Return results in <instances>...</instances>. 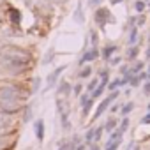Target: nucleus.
Instances as JSON below:
<instances>
[{
	"instance_id": "13",
	"label": "nucleus",
	"mask_w": 150,
	"mask_h": 150,
	"mask_svg": "<svg viewBox=\"0 0 150 150\" xmlns=\"http://www.w3.org/2000/svg\"><path fill=\"white\" fill-rule=\"evenodd\" d=\"M122 85H125V81L124 80H113V81H110L108 83V88L111 90V92H115L118 87H122Z\"/></svg>"
},
{
	"instance_id": "38",
	"label": "nucleus",
	"mask_w": 150,
	"mask_h": 150,
	"mask_svg": "<svg viewBox=\"0 0 150 150\" xmlns=\"http://www.w3.org/2000/svg\"><path fill=\"white\" fill-rule=\"evenodd\" d=\"M146 58H150V46H148V50H146Z\"/></svg>"
},
{
	"instance_id": "28",
	"label": "nucleus",
	"mask_w": 150,
	"mask_h": 150,
	"mask_svg": "<svg viewBox=\"0 0 150 150\" xmlns=\"http://www.w3.org/2000/svg\"><path fill=\"white\" fill-rule=\"evenodd\" d=\"M81 90H83V85H81V83L74 85V96H80V94H81Z\"/></svg>"
},
{
	"instance_id": "23",
	"label": "nucleus",
	"mask_w": 150,
	"mask_h": 150,
	"mask_svg": "<svg viewBox=\"0 0 150 150\" xmlns=\"http://www.w3.org/2000/svg\"><path fill=\"white\" fill-rule=\"evenodd\" d=\"M134 9H136V11H138V13H143V11H145V9H146V4H145V2H143V0H138V2H136V4H134Z\"/></svg>"
},
{
	"instance_id": "20",
	"label": "nucleus",
	"mask_w": 150,
	"mask_h": 150,
	"mask_svg": "<svg viewBox=\"0 0 150 150\" xmlns=\"http://www.w3.org/2000/svg\"><path fill=\"white\" fill-rule=\"evenodd\" d=\"M57 92H58V94H69V92H71V88H69V83H67V81H62Z\"/></svg>"
},
{
	"instance_id": "34",
	"label": "nucleus",
	"mask_w": 150,
	"mask_h": 150,
	"mask_svg": "<svg viewBox=\"0 0 150 150\" xmlns=\"http://www.w3.org/2000/svg\"><path fill=\"white\" fill-rule=\"evenodd\" d=\"M103 0H90V6H97V4H101Z\"/></svg>"
},
{
	"instance_id": "10",
	"label": "nucleus",
	"mask_w": 150,
	"mask_h": 150,
	"mask_svg": "<svg viewBox=\"0 0 150 150\" xmlns=\"http://www.w3.org/2000/svg\"><path fill=\"white\" fill-rule=\"evenodd\" d=\"M34 131H35V138H37L39 141H42V139H44V122H42V120H35Z\"/></svg>"
},
{
	"instance_id": "25",
	"label": "nucleus",
	"mask_w": 150,
	"mask_h": 150,
	"mask_svg": "<svg viewBox=\"0 0 150 150\" xmlns=\"http://www.w3.org/2000/svg\"><path fill=\"white\" fill-rule=\"evenodd\" d=\"M85 141H87V143H94V129H88V131H87Z\"/></svg>"
},
{
	"instance_id": "9",
	"label": "nucleus",
	"mask_w": 150,
	"mask_h": 150,
	"mask_svg": "<svg viewBox=\"0 0 150 150\" xmlns=\"http://www.w3.org/2000/svg\"><path fill=\"white\" fill-rule=\"evenodd\" d=\"M92 104H94V103H92V97H90V96H87V94H85V96H81V117H83V118L88 115V111H90Z\"/></svg>"
},
{
	"instance_id": "43",
	"label": "nucleus",
	"mask_w": 150,
	"mask_h": 150,
	"mask_svg": "<svg viewBox=\"0 0 150 150\" xmlns=\"http://www.w3.org/2000/svg\"><path fill=\"white\" fill-rule=\"evenodd\" d=\"M2 2H4V0H0V4H2Z\"/></svg>"
},
{
	"instance_id": "36",
	"label": "nucleus",
	"mask_w": 150,
	"mask_h": 150,
	"mask_svg": "<svg viewBox=\"0 0 150 150\" xmlns=\"http://www.w3.org/2000/svg\"><path fill=\"white\" fill-rule=\"evenodd\" d=\"M51 2H53V4H64L65 0H51Z\"/></svg>"
},
{
	"instance_id": "42",
	"label": "nucleus",
	"mask_w": 150,
	"mask_h": 150,
	"mask_svg": "<svg viewBox=\"0 0 150 150\" xmlns=\"http://www.w3.org/2000/svg\"><path fill=\"white\" fill-rule=\"evenodd\" d=\"M146 6H148V9H150V2H148V4H146Z\"/></svg>"
},
{
	"instance_id": "24",
	"label": "nucleus",
	"mask_w": 150,
	"mask_h": 150,
	"mask_svg": "<svg viewBox=\"0 0 150 150\" xmlns=\"http://www.w3.org/2000/svg\"><path fill=\"white\" fill-rule=\"evenodd\" d=\"M127 127H129V118H127V117H125V118H124V120H122V122H120V127H118V131H120V132H122V134H124V132H125V131H127Z\"/></svg>"
},
{
	"instance_id": "4",
	"label": "nucleus",
	"mask_w": 150,
	"mask_h": 150,
	"mask_svg": "<svg viewBox=\"0 0 150 150\" xmlns=\"http://www.w3.org/2000/svg\"><path fill=\"white\" fill-rule=\"evenodd\" d=\"M117 97H118V92L115 90V92H111V96H110V97L103 99V101H101V104L97 106L96 113H94V118H99V117H101V115H103V113H104V111L108 110V106L111 104V101H113V99H117Z\"/></svg>"
},
{
	"instance_id": "41",
	"label": "nucleus",
	"mask_w": 150,
	"mask_h": 150,
	"mask_svg": "<svg viewBox=\"0 0 150 150\" xmlns=\"http://www.w3.org/2000/svg\"><path fill=\"white\" fill-rule=\"evenodd\" d=\"M146 74H148V80H150V67H148V71H146Z\"/></svg>"
},
{
	"instance_id": "37",
	"label": "nucleus",
	"mask_w": 150,
	"mask_h": 150,
	"mask_svg": "<svg viewBox=\"0 0 150 150\" xmlns=\"http://www.w3.org/2000/svg\"><path fill=\"white\" fill-rule=\"evenodd\" d=\"M76 150H85V146H83V145H80V146H76Z\"/></svg>"
},
{
	"instance_id": "21",
	"label": "nucleus",
	"mask_w": 150,
	"mask_h": 150,
	"mask_svg": "<svg viewBox=\"0 0 150 150\" xmlns=\"http://www.w3.org/2000/svg\"><path fill=\"white\" fill-rule=\"evenodd\" d=\"M120 110H122V115H129V113L134 110V104H132V103H127V104H124Z\"/></svg>"
},
{
	"instance_id": "32",
	"label": "nucleus",
	"mask_w": 150,
	"mask_h": 150,
	"mask_svg": "<svg viewBox=\"0 0 150 150\" xmlns=\"http://www.w3.org/2000/svg\"><path fill=\"white\" fill-rule=\"evenodd\" d=\"M51 55H53V50L48 51V55H46V58H44V64H50V62H51Z\"/></svg>"
},
{
	"instance_id": "2",
	"label": "nucleus",
	"mask_w": 150,
	"mask_h": 150,
	"mask_svg": "<svg viewBox=\"0 0 150 150\" xmlns=\"http://www.w3.org/2000/svg\"><path fill=\"white\" fill-rule=\"evenodd\" d=\"M21 97H23V92L20 87L7 85L0 88V101H21Z\"/></svg>"
},
{
	"instance_id": "14",
	"label": "nucleus",
	"mask_w": 150,
	"mask_h": 150,
	"mask_svg": "<svg viewBox=\"0 0 150 150\" xmlns=\"http://www.w3.org/2000/svg\"><path fill=\"white\" fill-rule=\"evenodd\" d=\"M117 124H118V122H117V118H113V117H111V118H110V120L106 122V125H104V129H106L108 132H113V131L117 129Z\"/></svg>"
},
{
	"instance_id": "18",
	"label": "nucleus",
	"mask_w": 150,
	"mask_h": 150,
	"mask_svg": "<svg viewBox=\"0 0 150 150\" xmlns=\"http://www.w3.org/2000/svg\"><path fill=\"white\" fill-rule=\"evenodd\" d=\"M90 74H92V67H88V65H85L81 71H80V74H78V76L83 80V78H88L90 76Z\"/></svg>"
},
{
	"instance_id": "3",
	"label": "nucleus",
	"mask_w": 150,
	"mask_h": 150,
	"mask_svg": "<svg viewBox=\"0 0 150 150\" xmlns=\"http://www.w3.org/2000/svg\"><path fill=\"white\" fill-rule=\"evenodd\" d=\"M21 110V101H0V111L13 115Z\"/></svg>"
},
{
	"instance_id": "22",
	"label": "nucleus",
	"mask_w": 150,
	"mask_h": 150,
	"mask_svg": "<svg viewBox=\"0 0 150 150\" xmlns=\"http://www.w3.org/2000/svg\"><path fill=\"white\" fill-rule=\"evenodd\" d=\"M103 131H104V127H94V141H99L101 139Z\"/></svg>"
},
{
	"instance_id": "11",
	"label": "nucleus",
	"mask_w": 150,
	"mask_h": 150,
	"mask_svg": "<svg viewBox=\"0 0 150 150\" xmlns=\"http://www.w3.org/2000/svg\"><path fill=\"white\" fill-rule=\"evenodd\" d=\"M115 51H117V46H115V44H110V46H106V48L103 50V57H104L106 60H110Z\"/></svg>"
},
{
	"instance_id": "6",
	"label": "nucleus",
	"mask_w": 150,
	"mask_h": 150,
	"mask_svg": "<svg viewBox=\"0 0 150 150\" xmlns=\"http://www.w3.org/2000/svg\"><path fill=\"white\" fill-rule=\"evenodd\" d=\"M65 71V65H60V67H57L50 76H48V80H46V90H50V88H53L55 87V83H57V80L60 78V74Z\"/></svg>"
},
{
	"instance_id": "35",
	"label": "nucleus",
	"mask_w": 150,
	"mask_h": 150,
	"mask_svg": "<svg viewBox=\"0 0 150 150\" xmlns=\"http://www.w3.org/2000/svg\"><path fill=\"white\" fill-rule=\"evenodd\" d=\"M129 150H139V146H138V145H134V143H131V146H129Z\"/></svg>"
},
{
	"instance_id": "33",
	"label": "nucleus",
	"mask_w": 150,
	"mask_h": 150,
	"mask_svg": "<svg viewBox=\"0 0 150 150\" xmlns=\"http://www.w3.org/2000/svg\"><path fill=\"white\" fill-rule=\"evenodd\" d=\"M136 23H138V25H143V23H145V16H143V14H141V16H138Z\"/></svg>"
},
{
	"instance_id": "27",
	"label": "nucleus",
	"mask_w": 150,
	"mask_h": 150,
	"mask_svg": "<svg viewBox=\"0 0 150 150\" xmlns=\"http://www.w3.org/2000/svg\"><path fill=\"white\" fill-rule=\"evenodd\" d=\"M90 41H92V48L97 46V34L96 32H90Z\"/></svg>"
},
{
	"instance_id": "17",
	"label": "nucleus",
	"mask_w": 150,
	"mask_h": 150,
	"mask_svg": "<svg viewBox=\"0 0 150 150\" xmlns=\"http://www.w3.org/2000/svg\"><path fill=\"white\" fill-rule=\"evenodd\" d=\"M138 46H131L129 50H127V60H134L136 57H138Z\"/></svg>"
},
{
	"instance_id": "19",
	"label": "nucleus",
	"mask_w": 150,
	"mask_h": 150,
	"mask_svg": "<svg viewBox=\"0 0 150 150\" xmlns=\"http://www.w3.org/2000/svg\"><path fill=\"white\" fill-rule=\"evenodd\" d=\"M136 39H138V28L134 27V28H131V32H129V44H134Z\"/></svg>"
},
{
	"instance_id": "7",
	"label": "nucleus",
	"mask_w": 150,
	"mask_h": 150,
	"mask_svg": "<svg viewBox=\"0 0 150 150\" xmlns=\"http://www.w3.org/2000/svg\"><path fill=\"white\" fill-rule=\"evenodd\" d=\"M99 57V50L97 48H88V50H85V53L81 55V58H80V64L83 65V64H87V62H92V60H96Z\"/></svg>"
},
{
	"instance_id": "31",
	"label": "nucleus",
	"mask_w": 150,
	"mask_h": 150,
	"mask_svg": "<svg viewBox=\"0 0 150 150\" xmlns=\"http://www.w3.org/2000/svg\"><path fill=\"white\" fill-rule=\"evenodd\" d=\"M143 92H145L146 96H150V81H146V83L143 85Z\"/></svg>"
},
{
	"instance_id": "12",
	"label": "nucleus",
	"mask_w": 150,
	"mask_h": 150,
	"mask_svg": "<svg viewBox=\"0 0 150 150\" xmlns=\"http://www.w3.org/2000/svg\"><path fill=\"white\" fill-rule=\"evenodd\" d=\"M120 143H122V138H118V139H108V143H106V150H117Z\"/></svg>"
},
{
	"instance_id": "5",
	"label": "nucleus",
	"mask_w": 150,
	"mask_h": 150,
	"mask_svg": "<svg viewBox=\"0 0 150 150\" xmlns=\"http://www.w3.org/2000/svg\"><path fill=\"white\" fill-rule=\"evenodd\" d=\"M111 21V14H110V11L108 9H104V7H99V11H96V23L103 28L106 23H110Z\"/></svg>"
},
{
	"instance_id": "26",
	"label": "nucleus",
	"mask_w": 150,
	"mask_h": 150,
	"mask_svg": "<svg viewBox=\"0 0 150 150\" xmlns=\"http://www.w3.org/2000/svg\"><path fill=\"white\" fill-rule=\"evenodd\" d=\"M97 85H99V80H92V81L88 83V87H87V90H88V92H94Z\"/></svg>"
},
{
	"instance_id": "8",
	"label": "nucleus",
	"mask_w": 150,
	"mask_h": 150,
	"mask_svg": "<svg viewBox=\"0 0 150 150\" xmlns=\"http://www.w3.org/2000/svg\"><path fill=\"white\" fill-rule=\"evenodd\" d=\"M57 110H58V113H60L62 125L67 129V127H69V120H67V110H65V104H64V101H62V99H58V101H57Z\"/></svg>"
},
{
	"instance_id": "39",
	"label": "nucleus",
	"mask_w": 150,
	"mask_h": 150,
	"mask_svg": "<svg viewBox=\"0 0 150 150\" xmlns=\"http://www.w3.org/2000/svg\"><path fill=\"white\" fill-rule=\"evenodd\" d=\"M90 150H99V146H97V145H94V146H92Z\"/></svg>"
},
{
	"instance_id": "16",
	"label": "nucleus",
	"mask_w": 150,
	"mask_h": 150,
	"mask_svg": "<svg viewBox=\"0 0 150 150\" xmlns=\"http://www.w3.org/2000/svg\"><path fill=\"white\" fill-rule=\"evenodd\" d=\"M58 150H76V145L74 141H64L58 145Z\"/></svg>"
},
{
	"instance_id": "40",
	"label": "nucleus",
	"mask_w": 150,
	"mask_h": 150,
	"mask_svg": "<svg viewBox=\"0 0 150 150\" xmlns=\"http://www.w3.org/2000/svg\"><path fill=\"white\" fill-rule=\"evenodd\" d=\"M117 2H122V0H111V4H117Z\"/></svg>"
},
{
	"instance_id": "29",
	"label": "nucleus",
	"mask_w": 150,
	"mask_h": 150,
	"mask_svg": "<svg viewBox=\"0 0 150 150\" xmlns=\"http://www.w3.org/2000/svg\"><path fill=\"white\" fill-rule=\"evenodd\" d=\"M120 60H122L120 57H111V58H110V64H111V65H118Z\"/></svg>"
},
{
	"instance_id": "15",
	"label": "nucleus",
	"mask_w": 150,
	"mask_h": 150,
	"mask_svg": "<svg viewBox=\"0 0 150 150\" xmlns=\"http://www.w3.org/2000/svg\"><path fill=\"white\" fill-rule=\"evenodd\" d=\"M7 125H11V118L7 117V113H2V111H0V129H2V127H7Z\"/></svg>"
},
{
	"instance_id": "30",
	"label": "nucleus",
	"mask_w": 150,
	"mask_h": 150,
	"mask_svg": "<svg viewBox=\"0 0 150 150\" xmlns=\"http://www.w3.org/2000/svg\"><path fill=\"white\" fill-rule=\"evenodd\" d=\"M141 124H143V125H146V124H150V111H148V113H146V115H145V117L141 118Z\"/></svg>"
},
{
	"instance_id": "44",
	"label": "nucleus",
	"mask_w": 150,
	"mask_h": 150,
	"mask_svg": "<svg viewBox=\"0 0 150 150\" xmlns=\"http://www.w3.org/2000/svg\"><path fill=\"white\" fill-rule=\"evenodd\" d=\"M148 110H150V104H148Z\"/></svg>"
},
{
	"instance_id": "1",
	"label": "nucleus",
	"mask_w": 150,
	"mask_h": 150,
	"mask_svg": "<svg viewBox=\"0 0 150 150\" xmlns=\"http://www.w3.org/2000/svg\"><path fill=\"white\" fill-rule=\"evenodd\" d=\"M0 57L4 58V64L11 69V71H21L28 65L32 55L18 46H6L0 50Z\"/></svg>"
}]
</instances>
